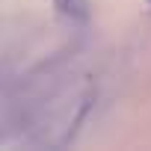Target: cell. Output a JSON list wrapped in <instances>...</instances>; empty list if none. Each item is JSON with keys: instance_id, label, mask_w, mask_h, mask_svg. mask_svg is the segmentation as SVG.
Listing matches in <instances>:
<instances>
[{"instance_id": "6da1fadb", "label": "cell", "mask_w": 151, "mask_h": 151, "mask_svg": "<svg viewBox=\"0 0 151 151\" xmlns=\"http://www.w3.org/2000/svg\"><path fill=\"white\" fill-rule=\"evenodd\" d=\"M56 9L65 18L77 21V24H89V18H92V0H56Z\"/></svg>"}]
</instances>
